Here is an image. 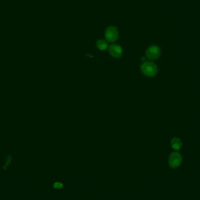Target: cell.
I'll return each instance as SVG.
<instances>
[{
    "label": "cell",
    "mask_w": 200,
    "mask_h": 200,
    "mask_svg": "<svg viewBox=\"0 0 200 200\" xmlns=\"http://www.w3.org/2000/svg\"><path fill=\"white\" fill-rule=\"evenodd\" d=\"M141 72L146 77H153L157 74L158 68L157 65L152 62H145L140 66Z\"/></svg>",
    "instance_id": "obj_1"
},
{
    "label": "cell",
    "mask_w": 200,
    "mask_h": 200,
    "mask_svg": "<svg viewBox=\"0 0 200 200\" xmlns=\"http://www.w3.org/2000/svg\"><path fill=\"white\" fill-rule=\"evenodd\" d=\"M119 37L118 29L113 26H108L105 32V38L107 42L110 43L115 42Z\"/></svg>",
    "instance_id": "obj_2"
},
{
    "label": "cell",
    "mask_w": 200,
    "mask_h": 200,
    "mask_svg": "<svg viewBox=\"0 0 200 200\" xmlns=\"http://www.w3.org/2000/svg\"><path fill=\"white\" fill-rule=\"evenodd\" d=\"M161 54V50L156 45H152L149 47L146 51V57L150 60L157 59Z\"/></svg>",
    "instance_id": "obj_3"
},
{
    "label": "cell",
    "mask_w": 200,
    "mask_h": 200,
    "mask_svg": "<svg viewBox=\"0 0 200 200\" xmlns=\"http://www.w3.org/2000/svg\"><path fill=\"white\" fill-rule=\"evenodd\" d=\"M182 160L183 158L181 154L175 151L170 154L169 158V164L172 168L175 169L181 164Z\"/></svg>",
    "instance_id": "obj_4"
},
{
    "label": "cell",
    "mask_w": 200,
    "mask_h": 200,
    "mask_svg": "<svg viewBox=\"0 0 200 200\" xmlns=\"http://www.w3.org/2000/svg\"><path fill=\"white\" fill-rule=\"evenodd\" d=\"M108 50L110 54L115 58H119L122 56L123 52L121 46L115 43L110 45Z\"/></svg>",
    "instance_id": "obj_5"
},
{
    "label": "cell",
    "mask_w": 200,
    "mask_h": 200,
    "mask_svg": "<svg viewBox=\"0 0 200 200\" xmlns=\"http://www.w3.org/2000/svg\"><path fill=\"white\" fill-rule=\"evenodd\" d=\"M183 143L181 140L178 138H173L171 140L172 148L175 150H179L182 147Z\"/></svg>",
    "instance_id": "obj_6"
},
{
    "label": "cell",
    "mask_w": 200,
    "mask_h": 200,
    "mask_svg": "<svg viewBox=\"0 0 200 200\" xmlns=\"http://www.w3.org/2000/svg\"><path fill=\"white\" fill-rule=\"evenodd\" d=\"M96 46L97 48L101 51H104L106 49H108V43L106 40H104V39H100L96 43Z\"/></svg>",
    "instance_id": "obj_7"
},
{
    "label": "cell",
    "mask_w": 200,
    "mask_h": 200,
    "mask_svg": "<svg viewBox=\"0 0 200 200\" xmlns=\"http://www.w3.org/2000/svg\"><path fill=\"white\" fill-rule=\"evenodd\" d=\"M63 187V184L60 183H56L54 184V187L56 188H60Z\"/></svg>",
    "instance_id": "obj_8"
},
{
    "label": "cell",
    "mask_w": 200,
    "mask_h": 200,
    "mask_svg": "<svg viewBox=\"0 0 200 200\" xmlns=\"http://www.w3.org/2000/svg\"><path fill=\"white\" fill-rule=\"evenodd\" d=\"M141 60H142V61H144L145 60V57H142V59H141Z\"/></svg>",
    "instance_id": "obj_9"
}]
</instances>
